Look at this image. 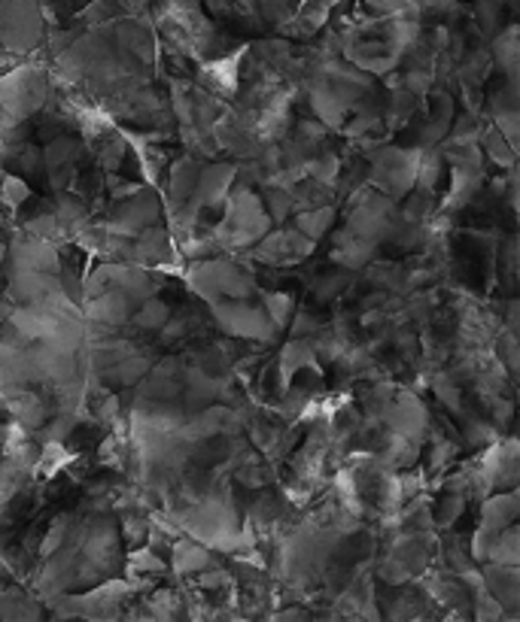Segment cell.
I'll return each instance as SVG.
<instances>
[{
  "instance_id": "obj_1",
  "label": "cell",
  "mask_w": 520,
  "mask_h": 622,
  "mask_svg": "<svg viewBox=\"0 0 520 622\" xmlns=\"http://www.w3.org/2000/svg\"><path fill=\"white\" fill-rule=\"evenodd\" d=\"M186 283L189 289L196 291L201 301H208V307L216 301H235V298H253L259 286L256 277L238 262L228 259H196L186 271Z\"/></svg>"
},
{
  "instance_id": "obj_2",
  "label": "cell",
  "mask_w": 520,
  "mask_h": 622,
  "mask_svg": "<svg viewBox=\"0 0 520 622\" xmlns=\"http://www.w3.org/2000/svg\"><path fill=\"white\" fill-rule=\"evenodd\" d=\"M49 92H52V80L46 64H34V61L13 64L0 76V107L7 112V122H28L31 116L43 110Z\"/></svg>"
},
{
  "instance_id": "obj_3",
  "label": "cell",
  "mask_w": 520,
  "mask_h": 622,
  "mask_svg": "<svg viewBox=\"0 0 520 622\" xmlns=\"http://www.w3.org/2000/svg\"><path fill=\"white\" fill-rule=\"evenodd\" d=\"M417 162H421V149L380 146L378 153H371V167H368L371 189H378L393 201H402L417 182Z\"/></svg>"
},
{
  "instance_id": "obj_4",
  "label": "cell",
  "mask_w": 520,
  "mask_h": 622,
  "mask_svg": "<svg viewBox=\"0 0 520 622\" xmlns=\"http://www.w3.org/2000/svg\"><path fill=\"white\" fill-rule=\"evenodd\" d=\"M211 313L220 325V332L228 337H247V340H259V344H271L277 337V325L268 319L262 304H250L247 298H235V301H216L211 304Z\"/></svg>"
},
{
  "instance_id": "obj_5",
  "label": "cell",
  "mask_w": 520,
  "mask_h": 622,
  "mask_svg": "<svg viewBox=\"0 0 520 622\" xmlns=\"http://www.w3.org/2000/svg\"><path fill=\"white\" fill-rule=\"evenodd\" d=\"M0 43L13 56H22L43 43L37 0H0Z\"/></svg>"
},
{
  "instance_id": "obj_6",
  "label": "cell",
  "mask_w": 520,
  "mask_h": 622,
  "mask_svg": "<svg viewBox=\"0 0 520 622\" xmlns=\"http://www.w3.org/2000/svg\"><path fill=\"white\" fill-rule=\"evenodd\" d=\"M165 216V204L155 194L153 186H141L134 194H128L122 201H113V210L107 213V225L119 235L134 237L143 228H150L155 222H162Z\"/></svg>"
},
{
  "instance_id": "obj_7",
  "label": "cell",
  "mask_w": 520,
  "mask_h": 622,
  "mask_svg": "<svg viewBox=\"0 0 520 622\" xmlns=\"http://www.w3.org/2000/svg\"><path fill=\"white\" fill-rule=\"evenodd\" d=\"M380 422H383L387 429L399 431L402 438L421 443V446L426 443V438H429V431H433V419H429L426 404H423L411 388H399V386L393 388L390 402L383 407Z\"/></svg>"
},
{
  "instance_id": "obj_8",
  "label": "cell",
  "mask_w": 520,
  "mask_h": 622,
  "mask_svg": "<svg viewBox=\"0 0 520 622\" xmlns=\"http://www.w3.org/2000/svg\"><path fill=\"white\" fill-rule=\"evenodd\" d=\"M253 259H259L262 264H277V267H289V264H298L308 259L310 252L317 249V243L298 231L296 225L293 228H277V231H265V235L256 240Z\"/></svg>"
},
{
  "instance_id": "obj_9",
  "label": "cell",
  "mask_w": 520,
  "mask_h": 622,
  "mask_svg": "<svg viewBox=\"0 0 520 622\" xmlns=\"http://www.w3.org/2000/svg\"><path fill=\"white\" fill-rule=\"evenodd\" d=\"M85 143L80 137L68 134H56L43 149V165H46V180L52 182V189H71L76 174H80V162H83Z\"/></svg>"
},
{
  "instance_id": "obj_10",
  "label": "cell",
  "mask_w": 520,
  "mask_h": 622,
  "mask_svg": "<svg viewBox=\"0 0 520 622\" xmlns=\"http://www.w3.org/2000/svg\"><path fill=\"white\" fill-rule=\"evenodd\" d=\"M198 174H201V162L196 155L186 153L184 158L170 162L168 167V201H165V210H168L170 225L180 219L192 201V192H196Z\"/></svg>"
},
{
  "instance_id": "obj_11",
  "label": "cell",
  "mask_w": 520,
  "mask_h": 622,
  "mask_svg": "<svg viewBox=\"0 0 520 622\" xmlns=\"http://www.w3.org/2000/svg\"><path fill=\"white\" fill-rule=\"evenodd\" d=\"M481 583L484 589L503 605L506 610V620L518 617L520 605V571L518 565H496V562H484L481 567Z\"/></svg>"
},
{
  "instance_id": "obj_12",
  "label": "cell",
  "mask_w": 520,
  "mask_h": 622,
  "mask_svg": "<svg viewBox=\"0 0 520 622\" xmlns=\"http://www.w3.org/2000/svg\"><path fill=\"white\" fill-rule=\"evenodd\" d=\"M168 553H170V567H174V574H180V577H189V574H196L201 567H208L216 562L211 553V547L201 543V540L189 538V535H180V538L174 540Z\"/></svg>"
},
{
  "instance_id": "obj_13",
  "label": "cell",
  "mask_w": 520,
  "mask_h": 622,
  "mask_svg": "<svg viewBox=\"0 0 520 622\" xmlns=\"http://www.w3.org/2000/svg\"><path fill=\"white\" fill-rule=\"evenodd\" d=\"M168 574V562L158 559L153 547H134L131 555H128V583L134 589H146V586H155Z\"/></svg>"
},
{
  "instance_id": "obj_14",
  "label": "cell",
  "mask_w": 520,
  "mask_h": 622,
  "mask_svg": "<svg viewBox=\"0 0 520 622\" xmlns=\"http://www.w3.org/2000/svg\"><path fill=\"white\" fill-rule=\"evenodd\" d=\"M518 513L520 504L515 489H503V492L496 489V495L481 498V526L503 531L511 523H518Z\"/></svg>"
},
{
  "instance_id": "obj_15",
  "label": "cell",
  "mask_w": 520,
  "mask_h": 622,
  "mask_svg": "<svg viewBox=\"0 0 520 622\" xmlns=\"http://www.w3.org/2000/svg\"><path fill=\"white\" fill-rule=\"evenodd\" d=\"M375 249H378V243L363 240V237H356L353 231H341L335 237V247H332V262L347 267V271H363L375 259Z\"/></svg>"
},
{
  "instance_id": "obj_16",
  "label": "cell",
  "mask_w": 520,
  "mask_h": 622,
  "mask_svg": "<svg viewBox=\"0 0 520 622\" xmlns=\"http://www.w3.org/2000/svg\"><path fill=\"white\" fill-rule=\"evenodd\" d=\"M335 207L332 204H320V207H308V210H296V216H293V225H296L298 231L305 237H310L314 243L320 240V237L335 225Z\"/></svg>"
},
{
  "instance_id": "obj_17",
  "label": "cell",
  "mask_w": 520,
  "mask_h": 622,
  "mask_svg": "<svg viewBox=\"0 0 520 622\" xmlns=\"http://www.w3.org/2000/svg\"><path fill=\"white\" fill-rule=\"evenodd\" d=\"M170 316H174L170 307L165 304V301H158L153 295V298H146V301L134 307V313L128 319L126 328H131V332H158Z\"/></svg>"
},
{
  "instance_id": "obj_18",
  "label": "cell",
  "mask_w": 520,
  "mask_h": 622,
  "mask_svg": "<svg viewBox=\"0 0 520 622\" xmlns=\"http://www.w3.org/2000/svg\"><path fill=\"white\" fill-rule=\"evenodd\" d=\"M478 146H481V155H484L487 162H493V165H499L503 170L515 167V146H511V143L499 134V128H496L493 122L487 124V128H481Z\"/></svg>"
},
{
  "instance_id": "obj_19",
  "label": "cell",
  "mask_w": 520,
  "mask_h": 622,
  "mask_svg": "<svg viewBox=\"0 0 520 622\" xmlns=\"http://www.w3.org/2000/svg\"><path fill=\"white\" fill-rule=\"evenodd\" d=\"M493 61L503 68L508 83H518V28L515 25L506 34H496V40H493Z\"/></svg>"
},
{
  "instance_id": "obj_20",
  "label": "cell",
  "mask_w": 520,
  "mask_h": 622,
  "mask_svg": "<svg viewBox=\"0 0 520 622\" xmlns=\"http://www.w3.org/2000/svg\"><path fill=\"white\" fill-rule=\"evenodd\" d=\"M262 298V310L268 313V319L277 325V328H289V319L296 313V298L286 295V291H259Z\"/></svg>"
},
{
  "instance_id": "obj_21",
  "label": "cell",
  "mask_w": 520,
  "mask_h": 622,
  "mask_svg": "<svg viewBox=\"0 0 520 622\" xmlns=\"http://www.w3.org/2000/svg\"><path fill=\"white\" fill-rule=\"evenodd\" d=\"M487 562H496V565H518L520 553H518V526H515V523L496 535Z\"/></svg>"
},
{
  "instance_id": "obj_22",
  "label": "cell",
  "mask_w": 520,
  "mask_h": 622,
  "mask_svg": "<svg viewBox=\"0 0 520 622\" xmlns=\"http://www.w3.org/2000/svg\"><path fill=\"white\" fill-rule=\"evenodd\" d=\"M31 198H34V189H31L28 180H22V177H15V174L0 180V204L10 207V213H19V210L28 204Z\"/></svg>"
},
{
  "instance_id": "obj_23",
  "label": "cell",
  "mask_w": 520,
  "mask_h": 622,
  "mask_svg": "<svg viewBox=\"0 0 520 622\" xmlns=\"http://www.w3.org/2000/svg\"><path fill=\"white\" fill-rule=\"evenodd\" d=\"M465 511V495L463 492H448L445 489V498H438V504H433V526L450 528Z\"/></svg>"
},
{
  "instance_id": "obj_24",
  "label": "cell",
  "mask_w": 520,
  "mask_h": 622,
  "mask_svg": "<svg viewBox=\"0 0 520 622\" xmlns=\"http://www.w3.org/2000/svg\"><path fill=\"white\" fill-rule=\"evenodd\" d=\"M499 441V429L493 426V422H484L478 416H469L465 419V443L469 446H491V443Z\"/></svg>"
},
{
  "instance_id": "obj_25",
  "label": "cell",
  "mask_w": 520,
  "mask_h": 622,
  "mask_svg": "<svg viewBox=\"0 0 520 622\" xmlns=\"http://www.w3.org/2000/svg\"><path fill=\"white\" fill-rule=\"evenodd\" d=\"M122 15H150V0H116Z\"/></svg>"
}]
</instances>
